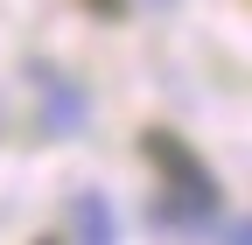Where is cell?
<instances>
[{"label":"cell","mask_w":252,"mask_h":245,"mask_svg":"<svg viewBox=\"0 0 252 245\" xmlns=\"http://www.w3.org/2000/svg\"><path fill=\"white\" fill-rule=\"evenodd\" d=\"M147 161L168 175V203H161V217H182V224H203L217 217V175L189 154V147L168 133V126H154L147 133Z\"/></svg>","instance_id":"6da1fadb"},{"label":"cell","mask_w":252,"mask_h":245,"mask_svg":"<svg viewBox=\"0 0 252 245\" xmlns=\"http://www.w3.org/2000/svg\"><path fill=\"white\" fill-rule=\"evenodd\" d=\"M84 7H98V14H126V0H84Z\"/></svg>","instance_id":"7a4b0ae2"}]
</instances>
